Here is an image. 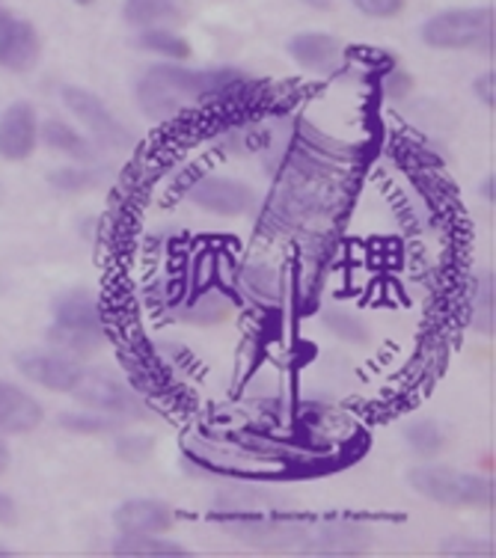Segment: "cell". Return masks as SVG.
Returning a JSON list of instances; mask_svg holds the SVG:
<instances>
[{"mask_svg": "<svg viewBox=\"0 0 496 558\" xmlns=\"http://www.w3.org/2000/svg\"><path fill=\"white\" fill-rule=\"evenodd\" d=\"M250 81L238 69H184L182 63H155L137 81V101L149 119L176 117L184 105L205 101V105H241L247 96Z\"/></svg>", "mask_w": 496, "mask_h": 558, "instance_id": "1", "label": "cell"}, {"mask_svg": "<svg viewBox=\"0 0 496 558\" xmlns=\"http://www.w3.org/2000/svg\"><path fill=\"white\" fill-rule=\"evenodd\" d=\"M422 45L434 51H487L494 48V7L443 10L420 27Z\"/></svg>", "mask_w": 496, "mask_h": 558, "instance_id": "2", "label": "cell"}, {"mask_svg": "<svg viewBox=\"0 0 496 558\" xmlns=\"http://www.w3.org/2000/svg\"><path fill=\"white\" fill-rule=\"evenodd\" d=\"M410 487L425 499L449 508H491L494 505V482L485 475L464 473L455 466L422 463L408 473Z\"/></svg>", "mask_w": 496, "mask_h": 558, "instance_id": "3", "label": "cell"}, {"mask_svg": "<svg viewBox=\"0 0 496 558\" xmlns=\"http://www.w3.org/2000/svg\"><path fill=\"white\" fill-rule=\"evenodd\" d=\"M60 98H63V108L93 134L96 143L119 151H125L134 146V134L129 131V125H125L122 119L113 117L108 105H105L96 93L81 89V86H63Z\"/></svg>", "mask_w": 496, "mask_h": 558, "instance_id": "4", "label": "cell"}, {"mask_svg": "<svg viewBox=\"0 0 496 558\" xmlns=\"http://www.w3.org/2000/svg\"><path fill=\"white\" fill-rule=\"evenodd\" d=\"M69 396L81 401L84 408L98 410V413H110V416H146V408L141 398L134 396L129 384H122L117 375L101 372V368H81L75 389Z\"/></svg>", "mask_w": 496, "mask_h": 558, "instance_id": "5", "label": "cell"}, {"mask_svg": "<svg viewBox=\"0 0 496 558\" xmlns=\"http://www.w3.org/2000/svg\"><path fill=\"white\" fill-rule=\"evenodd\" d=\"M191 203L217 217H241L256 208V194L253 187L235 179H220V175H205L191 184Z\"/></svg>", "mask_w": 496, "mask_h": 558, "instance_id": "6", "label": "cell"}, {"mask_svg": "<svg viewBox=\"0 0 496 558\" xmlns=\"http://www.w3.org/2000/svg\"><path fill=\"white\" fill-rule=\"evenodd\" d=\"M15 368H19V375L27 377L36 387L69 396L75 389L77 375H81L84 365L51 348V351H22L15 356Z\"/></svg>", "mask_w": 496, "mask_h": 558, "instance_id": "7", "label": "cell"}, {"mask_svg": "<svg viewBox=\"0 0 496 558\" xmlns=\"http://www.w3.org/2000/svg\"><path fill=\"white\" fill-rule=\"evenodd\" d=\"M39 146V119L27 101H12L0 113V158L10 163L27 161Z\"/></svg>", "mask_w": 496, "mask_h": 558, "instance_id": "8", "label": "cell"}, {"mask_svg": "<svg viewBox=\"0 0 496 558\" xmlns=\"http://www.w3.org/2000/svg\"><path fill=\"white\" fill-rule=\"evenodd\" d=\"M39 33L15 12L0 10V69L31 72L39 60Z\"/></svg>", "mask_w": 496, "mask_h": 558, "instance_id": "9", "label": "cell"}, {"mask_svg": "<svg viewBox=\"0 0 496 558\" xmlns=\"http://www.w3.org/2000/svg\"><path fill=\"white\" fill-rule=\"evenodd\" d=\"M176 523L173 508L161 499H129L113 511L119 535H164Z\"/></svg>", "mask_w": 496, "mask_h": 558, "instance_id": "10", "label": "cell"}, {"mask_svg": "<svg viewBox=\"0 0 496 558\" xmlns=\"http://www.w3.org/2000/svg\"><path fill=\"white\" fill-rule=\"evenodd\" d=\"M45 418L43 404L10 380H0V434H27Z\"/></svg>", "mask_w": 496, "mask_h": 558, "instance_id": "11", "label": "cell"}, {"mask_svg": "<svg viewBox=\"0 0 496 558\" xmlns=\"http://www.w3.org/2000/svg\"><path fill=\"white\" fill-rule=\"evenodd\" d=\"M286 51H289L294 63L310 69V72H327L342 60V45L330 33H294L289 45H286Z\"/></svg>", "mask_w": 496, "mask_h": 558, "instance_id": "12", "label": "cell"}, {"mask_svg": "<svg viewBox=\"0 0 496 558\" xmlns=\"http://www.w3.org/2000/svg\"><path fill=\"white\" fill-rule=\"evenodd\" d=\"M55 324L65 330H84V333H105V315L87 291H65L55 301Z\"/></svg>", "mask_w": 496, "mask_h": 558, "instance_id": "13", "label": "cell"}, {"mask_svg": "<svg viewBox=\"0 0 496 558\" xmlns=\"http://www.w3.org/2000/svg\"><path fill=\"white\" fill-rule=\"evenodd\" d=\"M39 140H43L48 149L60 151L65 158H72L77 163H93L96 161V143L89 137H84L81 131L72 129L63 119H45L39 125Z\"/></svg>", "mask_w": 496, "mask_h": 558, "instance_id": "14", "label": "cell"}, {"mask_svg": "<svg viewBox=\"0 0 496 558\" xmlns=\"http://www.w3.org/2000/svg\"><path fill=\"white\" fill-rule=\"evenodd\" d=\"M134 45L146 51V54L164 57V60H173V63H184V60H191V43L179 36L176 31H167L161 24H155V27H141V33L134 36Z\"/></svg>", "mask_w": 496, "mask_h": 558, "instance_id": "15", "label": "cell"}, {"mask_svg": "<svg viewBox=\"0 0 496 558\" xmlns=\"http://www.w3.org/2000/svg\"><path fill=\"white\" fill-rule=\"evenodd\" d=\"M182 0H125L122 3V19L134 27H155L182 19Z\"/></svg>", "mask_w": 496, "mask_h": 558, "instance_id": "16", "label": "cell"}, {"mask_svg": "<svg viewBox=\"0 0 496 558\" xmlns=\"http://www.w3.org/2000/svg\"><path fill=\"white\" fill-rule=\"evenodd\" d=\"M113 553L117 556H191V549L176 544V541H167L164 535H119V541L113 544Z\"/></svg>", "mask_w": 496, "mask_h": 558, "instance_id": "17", "label": "cell"}, {"mask_svg": "<svg viewBox=\"0 0 496 558\" xmlns=\"http://www.w3.org/2000/svg\"><path fill=\"white\" fill-rule=\"evenodd\" d=\"M404 442L420 458L432 461V458H437L446 449V430L437 422H432V418H416V422H410L408 428H404Z\"/></svg>", "mask_w": 496, "mask_h": 558, "instance_id": "18", "label": "cell"}, {"mask_svg": "<svg viewBox=\"0 0 496 558\" xmlns=\"http://www.w3.org/2000/svg\"><path fill=\"white\" fill-rule=\"evenodd\" d=\"M51 187L60 194H84L101 184V170H93L89 163H75V167H60L48 175Z\"/></svg>", "mask_w": 496, "mask_h": 558, "instance_id": "19", "label": "cell"}, {"mask_svg": "<svg viewBox=\"0 0 496 558\" xmlns=\"http://www.w3.org/2000/svg\"><path fill=\"white\" fill-rule=\"evenodd\" d=\"M473 327L479 333H494V277L482 274L473 291Z\"/></svg>", "mask_w": 496, "mask_h": 558, "instance_id": "20", "label": "cell"}, {"mask_svg": "<svg viewBox=\"0 0 496 558\" xmlns=\"http://www.w3.org/2000/svg\"><path fill=\"white\" fill-rule=\"evenodd\" d=\"M60 425L72 434H110V430L119 428V418L110 416V413L89 410V413H63Z\"/></svg>", "mask_w": 496, "mask_h": 558, "instance_id": "21", "label": "cell"}, {"mask_svg": "<svg viewBox=\"0 0 496 558\" xmlns=\"http://www.w3.org/2000/svg\"><path fill=\"white\" fill-rule=\"evenodd\" d=\"M443 556H494V544H485V541H473V537L452 535L446 537L440 544Z\"/></svg>", "mask_w": 496, "mask_h": 558, "instance_id": "22", "label": "cell"}, {"mask_svg": "<svg viewBox=\"0 0 496 558\" xmlns=\"http://www.w3.org/2000/svg\"><path fill=\"white\" fill-rule=\"evenodd\" d=\"M404 3L408 0H351V7H354L360 15H366V19H396L404 12Z\"/></svg>", "mask_w": 496, "mask_h": 558, "instance_id": "23", "label": "cell"}, {"mask_svg": "<svg viewBox=\"0 0 496 558\" xmlns=\"http://www.w3.org/2000/svg\"><path fill=\"white\" fill-rule=\"evenodd\" d=\"M380 84H384V93L392 101H401V98H408L413 93V75H408L404 69H387Z\"/></svg>", "mask_w": 496, "mask_h": 558, "instance_id": "24", "label": "cell"}, {"mask_svg": "<svg viewBox=\"0 0 496 558\" xmlns=\"http://www.w3.org/2000/svg\"><path fill=\"white\" fill-rule=\"evenodd\" d=\"M152 440L149 437H119L117 440V454L122 461L131 463H143L152 454Z\"/></svg>", "mask_w": 496, "mask_h": 558, "instance_id": "25", "label": "cell"}, {"mask_svg": "<svg viewBox=\"0 0 496 558\" xmlns=\"http://www.w3.org/2000/svg\"><path fill=\"white\" fill-rule=\"evenodd\" d=\"M494 84H496V72H494V69H487V72H482V75H479L473 81L475 98H479V105H485L487 110H494V105H496Z\"/></svg>", "mask_w": 496, "mask_h": 558, "instance_id": "26", "label": "cell"}, {"mask_svg": "<svg viewBox=\"0 0 496 558\" xmlns=\"http://www.w3.org/2000/svg\"><path fill=\"white\" fill-rule=\"evenodd\" d=\"M15 517H19L15 502H12L10 496L0 494V526H10V523H15Z\"/></svg>", "mask_w": 496, "mask_h": 558, "instance_id": "27", "label": "cell"}, {"mask_svg": "<svg viewBox=\"0 0 496 558\" xmlns=\"http://www.w3.org/2000/svg\"><path fill=\"white\" fill-rule=\"evenodd\" d=\"M10 461H12L10 446H7V440H3V434H0V475L10 470Z\"/></svg>", "mask_w": 496, "mask_h": 558, "instance_id": "28", "label": "cell"}, {"mask_svg": "<svg viewBox=\"0 0 496 558\" xmlns=\"http://www.w3.org/2000/svg\"><path fill=\"white\" fill-rule=\"evenodd\" d=\"M303 7H310V10H318V12H330L334 10V0H301Z\"/></svg>", "mask_w": 496, "mask_h": 558, "instance_id": "29", "label": "cell"}, {"mask_svg": "<svg viewBox=\"0 0 496 558\" xmlns=\"http://www.w3.org/2000/svg\"><path fill=\"white\" fill-rule=\"evenodd\" d=\"M482 196H485L487 203H496V196H494V175H487L485 184H482Z\"/></svg>", "mask_w": 496, "mask_h": 558, "instance_id": "30", "label": "cell"}, {"mask_svg": "<svg viewBox=\"0 0 496 558\" xmlns=\"http://www.w3.org/2000/svg\"><path fill=\"white\" fill-rule=\"evenodd\" d=\"M77 7H89V3H96V0H75Z\"/></svg>", "mask_w": 496, "mask_h": 558, "instance_id": "31", "label": "cell"}, {"mask_svg": "<svg viewBox=\"0 0 496 558\" xmlns=\"http://www.w3.org/2000/svg\"><path fill=\"white\" fill-rule=\"evenodd\" d=\"M0 556H10V547H3V544H0Z\"/></svg>", "mask_w": 496, "mask_h": 558, "instance_id": "32", "label": "cell"}, {"mask_svg": "<svg viewBox=\"0 0 496 558\" xmlns=\"http://www.w3.org/2000/svg\"><path fill=\"white\" fill-rule=\"evenodd\" d=\"M3 289H7V282H3V279H0V294H3Z\"/></svg>", "mask_w": 496, "mask_h": 558, "instance_id": "33", "label": "cell"}]
</instances>
